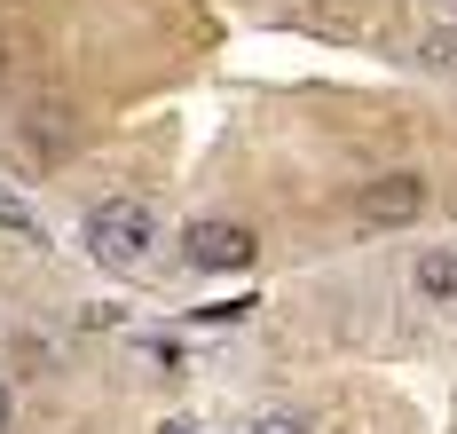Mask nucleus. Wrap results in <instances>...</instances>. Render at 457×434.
Returning a JSON list of instances; mask_svg holds the SVG:
<instances>
[{
    "mask_svg": "<svg viewBox=\"0 0 457 434\" xmlns=\"http://www.w3.org/2000/svg\"><path fill=\"white\" fill-rule=\"evenodd\" d=\"M418 71H434V79H457V24H434V32H418Z\"/></svg>",
    "mask_w": 457,
    "mask_h": 434,
    "instance_id": "obj_5",
    "label": "nucleus"
},
{
    "mask_svg": "<svg viewBox=\"0 0 457 434\" xmlns=\"http://www.w3.org/2000/svg\"><path fill=\"white\" fill-rule=\"evenodd\" d=\"M253 434H308V419H284V411H269V419H253Z\"/></svg>",
    "mask_w": 457,
    "mask_h": 434,
    "instance_id": "obj_7",
    "label": "nucleus"
},
{
    "mask_svg": "<svg viewBox=\"0 0 457 434\" xmlns=\"http://www.w3.org/2000/svg\"><path fill=\"white\" fill-rule=\"evenodd\" d=\"M418 213H426V174H378L355 190V221H370V230H403Z\"/></svg>",
    "mask_w": 457,
    "mask_h": 434,
    "instance_id": "obj_3",
    "label": "nucleus"
},
{
    "mask_svg": "<svg viewBox=\"0 0 457 434\" xmlns=\"http://www.w3.org/2000/svg\"><path fill=\"white\" fill-rule=\"evenodd\" d=\"M0 221H16V230H32V221H24V205H8V197H0Z\"/></svg>",
    "mask_w": 457,
    "mask_h": 434,
    "instance_id": "obj_9",
    "label": "nucleus"
},
{
    "mask_svg": "<svg viewBox=\"0 0 457 434\" xmlns=\"http://www.w3.org/2000/svg\"><path fill=\"white\" fill-rule=\"evenodd\" d=\"M79 245H87L95 269L127 277V269L150 261V245H158V213L142 197H103V205H87V221H79Z\"/></svg>",
    "mask_w": 457,
    "mask_h": 434,
    "instance_id": "obj_1",
    "label": "nucleus"
},
{
    "mask_svg": "<svg viewBox=\"0 0 457 434\" xmlns=\"http://www.w3.org/2000/svg\"><path fill=\"white\" fill-rule=\"evenodd\" d=\"M8 419H16V395H8V380H0V434H8Z\"/></svg>",
    "mask_w": 457,
    "mask_h": 434,
    "instance_id": "obj_8",
    "label": "nucleus"
},
{
    "mask_svg": "<svg viewBox=\"0 0 457 434\" xmlns=\"http://www.w3.org/2000/svg\"><path fill=\"white\" fill-rule=\"evenodd\" d=\"M0 71H8V40H0Z\"/></svg>",
    "mask_w": 457,
    "mask_h": 434,
    "instance_id": "obj_10",
    "label": "nucleus"
},
{
    "mask_svg": "<svg viewBox=\"0 0 457 434\" xmlns=\"http://www.w3.org/2000/svg\"><path fill=\"white\" fill-rule=\"evenodd\" d=\"M24 143H32V150H47V158H55V150L71 143V127H63V111H32V127H24Z\"/></svg>",
    "mask_w": 457,
    "mask_h": 434,
    "instance_id": "obj_6",
    "label": "nucleus"
},
{
    "mask_svg": "<svg viewBox=\"0 0 457 434\" xmlns=\"http://www.w3.org/2000/svg\"><path fill=\"white\" fill-rule=\"evenodd\" d=\"M253 253H261V238H253L245 221H189V230H182V261H189V269H205V277L253 269Z\"/></svg>",
    "mask_w": 457,
    "mask_h": 434,
    "instance_id": "obj_2",
    "label": "nucleus"
},
{
    "mask_svg": "<svg viewBox=\"0 0 457 434\" xmlns=\"http://www.w3.org/2000/svg\"><path fill=\"white\" fill-rule=\"evenodd\" d=\"M411 285H418V300H434V308H457V245H434V253H418Z\"/></svg>",
    "mask_w": 457,
    "mask_h": 434,
    "instance_id": "obj_4",
    "label": "nucleus"
}]
</instances>
